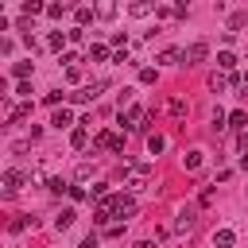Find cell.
I'll use <instances>...</instances> for the list:
<instances>
[{
  "mask_svg": "<svg viewBox=\"0 0 248 248\" xmlns=\"http://www.w3.org/2000/svg\"><path fill=\"white\" fill-rule=\"evenodd\" d=\"M93 16H97V8H85V4H81V8L74 12V19H78V27H89V23H93Z\"/></svg>",
  "mask_w": 248,
  "mask_h": 248,
  "instance_id": "7c38bea8",
  "label": "cell"
},
{
  "mask_svg": "<svg viewBox=\"0 0 248 248\" xmlns=\"http://www.w3.org/2000/svg\"><path fill=\"white\" fill-rule=\"evenodd\" d=\"M198 225V205H182L178 209V221H174V232H190Z\"/></svg>",
  "mask_w": 248,
  "mask_h": 248,
  "instance_id": "5b68a950",
  "label": "cell"
},
{
  "mask_svg": "<svg viewBox=\"0 0 248 248\" xmlns=\"http://www.w3.org/2000/svg\"><path fill=\"white\" fill-rule=\"evenodd\" d=\"M140 81H143V85H151V81H155V70H151V66H143V70H140Z\"/></svg>",
  "mask_w": 248,
  "mask_h": 248,
  "instance_id": "e575fe53",
  "label": "cell"
},
{
  "mask_svg": "<svg viewBox=\"0 0 248 248\" xmlns=\"http://www.w3.org/2000/svg\"><path fill=\"white\" fill-rule=\"evenodd\" d=\"M240 167H244V170H248V155H240Z\"/></svg>",
  "mask_w": 248,
  "mask_h": 248,
  "instance_id": "f35d334b",
  "label": "cell"
},
{
  "mask_svg": "<svg viewBox=\"0 0 248 248\" xmlns=\"http://www.w3.org/2000/svg\"><path fill=\"white\" fill-rule=\"evenodd\" d=\"M89 178H93V163H81L78 167V182H89Z\"/></svg>",
  "mask_w": 248,
  "mask_h": 248,
  "instance_id": "f546056e",
  "label": "cell"
},
{
  "mask_svg": "<svg viewBox=\"0 0 248 248\" xmlns=\"http://www.w3.org/2000/svg\"><path fill=\"white\" fill-rule=\"evenodd\" d=\"M232 244H236V232L232 229H217L213 232V248H232Z\"/></svg>",
  "mask_w": 248,
  "mask_h": 248,
  "instance_id": "9c48e42d",
  "label": "cell"
},
{
  "mask_svg": "<svg viewBox=\"0 0 248 248\" xmlns=\"http://www.w3.org/2000/svg\"><path fill=\"white\" fill-rule=\"evenodd\" d=\"M50 124H54L58 132H62V128H74V112H70L66 105H62V108H54V116H50Z\"/></svg>",
  "mask_w": 248,
  "mask_h": 248,
  "instance_id": "8992f818",
  "label": "cell"
},
{
  "mask_svg": "<svg viewBox=\"0 0 248 248\" xmlns=\"http://www.w3.org/2000/svg\"><path fill=\"white\" fill-rule=\"evenodd\" d=\"M93 147H101V151H124V140H120L116 132H108V128H101V132L93 136Z\"/></svg>",
  "mask_w": 248,
  "mask_h": 248,
  "instance_id": "3957f363",
  "label": "cell"
},
{
  "mask_svg": "<svg viewBox=\"0 0 248 248\" xmlns=\"http://www.w3.org/2000/svg\"><path fill=\"white\" fill-rule=\"evenodd\" d=\"M70 143H74V147L81 151V147L89 143V128H74V132H70Z\"/></svg>",
  "mask_w": 248,
  "mask_h": 248,
  "instance_id": "2e32d148",
  "label": "cell"
},
{
  "mask_svg": "<svg viewBox=\"0 0 248 248\" xmlns=\"http://www.w3.org/2000/svg\"><path fill=\"white\" fill-rule=\"evenodd\" d=\"M66 35H70V43H81V39H85V27H70Z\"/></svg>",
  "mask_w": 248,
  "mask_h": 248,
  "instance_id": "836d02e7",
  "label": "cell"
},
{
  "mask_svg": "<svg viewBox=\"0 0 248 248\" xmlns=\"http://www.w3.org/2000/svg\"><path fill=\"white\" fill-rule=\"evenodd\" d=\"M163 147H167V140H163V136H147V151H151V155H159Z\"/></svg>",
  "mask_w": 248,
  "mask_h": 248,
  "instance_id": "4316f807",
  "label": "cell"
},
{
  "mask_svg": "<svg viewBox=\"0 0 248 248\" xmlns=\"http://www.w3.org/2000/svg\"><path fill=\"white\" fill-rule=\"evenodd\" d=\"M132 4H136V0H132Z\"/></svg>",
  "mask_w": 248,
  "mask_h": 248,
  "instance_id": "60d3db41",
  "label": "cell"
},
{
  "mask_svg": "<svg viewBox=\"0 0 248 248\" xmlns=\"http://www.w3.org/2000/svg\"><path fill=\"white\" fill-rule=\"evenodd\" d=\"M159 62H163V66H182V50H178V46H167V50L159 54Z\"/></svg>",
  "mask_w": 248,
  "mask_h": 248,
  "instance_id": "30bf717a",
  "label": "cell"
},
{
  "mask_svg": "<svg viewBox=\"0 0 248 248\" xmlns=\"http://www.w3.org/2000/svg\"><path fill=\"white\" fill-rule=\"evenodd\" d=\"M101 89H105V81H93V85H81V89H74L66 101H70V105H89V101H97V93H101Z\"/></svg>",
  "mask_w": 248,
  "mask_h": 248,
  "instance_id": "7a4b0ae2",
  "label": "cell"
},
{
  "mask_svg": "<svg viewBox=\"0 0 248 248\" xmlns=\"http://www.w3.org/2000/svg\"><path fill=\"white\" fill-rule=\"evenodd\" d=\"M209 202H213V186H205V190H202V198H198V205H209Z\"/></svg>",
  "mask_w": 248,
  "mask_h": 248,
  "instance_id": "d590c367",
  "label": "cell"
},
{
  "mask_svg": "<svg viewBox=\"0 0 248 248\" xmlns=\"http://www.w3.org/2000/svg\"><path fill=\"white\" fill-rule=\"evenodd\" d=\"M27 225L35 229V217H12V221H8V229H12V232H23Z\"/></svg>",
  "mask_w": 248,
  "mask_h": 248,
  "instance_id": "44dd1931",
  "label": "cell"
},
{
  "mask_svg": "<svg viewBox=\"0 0 248 248\" xmlns=\"http://www.w3.org/2000/svg\"><path fill=\"white\" fill-rule=\"evenodd\" d=\"M136 248H151V240H140V244H136Z\"/></svg>",
  "mask_w": 248,
  "mask_h": 248,
  "instance_id": "74e56055",
  "label": "cell"
},
{
  "mask_svg": "<svg viewBox=\"0 0 248 248\" xmlns=\"http://www.w3.org/2000/svg\"><path fill=\"white\" fill-rule=\"evenodd\" d=\"M229 128H232V132H248V116H244L240 108H236V112H229Z\"/></svg>",
  "mask_w": 248,
  "mask_h": 248,
  "instance_id": "4fadbf2b",
  "label": "cell"
},
{
  "mask_svg": "<svg viewBox=\"0 0 248 248\" xmlns=\"http://www.w3.org/2000/svg\"><path fill=\"white\" fill-rule=\"evenodd\" d=\"M39 12H46L43 0H23V16H39Z\"/></svg>",
  "mask_w": 248,
  "mask_h": 248,
  "instance_id": "cb8c5ba5",
  "label": "cell"
},
{
  "mask_svg": "<svg viewBox=\"0 0 248 248\" xmlns=\"http://www.w3.org/2000/svg\"><path fill=\"white\" fill-rule=\"evenodd\" d=\"M66 97H70V93H62V89H50V93L43 97V105H50V108H58V105H62Z\"/></svg>",
  "mask_w": 248,
  "mask_h": 248,
  "instance_id": "ac0fdd59",
  "label": "cell"
},
{
  "mask_svg": "<svg viewBox=\"0 0 248 248\" xmlns=\"http://www.w3.org/2000/svg\"><path fill=\"white\" fill-rule=\"evenodd\" d=\"M70 225H74V209H62V213L54 217V229L62 232V229H70Z\"/></svg>",
  "mask_w": 248,
  "mask_h": 248,
  "instance_id": "ffe728a7",
  "label": "cell"
},
{
  "mask_svg": "<svg viewBox=\"0 0 248 248\" xmlns=\"http://www.w3.org/2000/svg\"><path fill=\"white\" fill-rule=\"evenodd\" d=\"M97 19H116V0H97Z\"/></svg>",
  "mask_w": 248,
  "mask_h": 248,
  "instance_id": "8fae6325",
  "label": "cell"
},
{
  "mask_svg": "<svg viewBox=\"0 0 248 248\" xmlns=\"http://www.w3.org/2000/svg\"><path fill=\"white\" fill-rule=\"evenodd\" d=\"M19 186H23V170H4V194L12 198Z\"/></svg>",
  "mask_w": 248,
  "mask_h": 248,
  "instance_id": "52a82bcc",
  "label": "cell"
},
{
  "mask_svg": "<svg viewBox=\"0 0 248 248\" xmlns=\"http://www.w3.org/2000/svg\"><path fill=\"white\" fill-rule=\"evenodd\" d=\"M31 70H35V66H31V58H27V62H16V66H12V78L27 81V78H31Z\"/></svg>",
  "mask_w": 248,
  "mask_h": 248,
  "instance_id": "9a60e30c",
  "label": "cell"
},
{
  "mask_svg": "<svg viewBox=\"0 0 248 248\" xmlns=\"http://www.w3.org/2000/svg\"><path fill=\"white\" fill-rule=\"evenodd\" d=\"M112 46H116V50H128V35L116 31V35H112Z\"/></svg>",
  "mask_w": 248,
  "mask_h": 248,
  "instance_id": "4dcf8cb0",
  "label": "cell"
},
{
  "mask_svg": "<svg viewBox=\"0 0 248 248\" xmlns=\"http://www.w3.org/2000/svg\"><path fill=\"white\" fill-rule=\"evenodd\" d=\"M132 16H136V19L151 16V0H136V4H132Z\"/></svg>",
  "mask_w": 248,
  "mask_h": 248,
  "instance_id": "7402d4cb",
  "label": "cell"
},
{
  "mask_svg": "<svg viewBox=\"0 0 248 248\" xmlns=\"http://www.w3.org/2000/svg\"><path fill=\"white\" fill-rule=\"evenodd\" d=\"M244 23H248V16H244V12H236V16H229V35H232V31H240Z\"/></svg>",
  "mask_w": 248,
  "mask_h": 248,
  "instance_id": "d4e9b609",
  "label": "cell"
},
{
  "mask_svg": "<svg viewBox=\"0 0 248 248\" xmlns=\"http://www.w3.org/2000/svg\"><path fill=\"white\" fill-rule=\"evenodd\" d=\"M205 54H209V43L198 39V43H190V46L182 50V62H186V66H198V62H205Z\"/></svg>",
  "mask_w": 248,
  "mask_h": 248,
  "instance_id": "277c9868",
  "label": "cell"
},
{
  "mask_svg": "<svg viewBox=\"0 0 248 248\" xmlns=\"http://www.w3.org/2000/svg\"><path fill=\"white\" fill-rule=\"evenodd\" d=\"M46 186H50V194H70V182H62V178H50Z\"/></svg>",
  "mask_w": 248,
  "mask_h": 248,
  "instance_id": "f1b7e54d",
  "label": "cell"
},
{
  "mask_svg": "<svg viewBox=\"0 0 248 248\" xmlns=\"http://www.w3.org/2000/svg\"><path fill=\"white\" fill-rule=\"evenodd\" d=\"M66 8H70V4H58V0H54V4H46V16H50V19H62Z\"/></svg>",
  "mask_w": 248,
  "mask_h": 248,
  "instance_id": "83f0119b",
  "label": "cell"
},
{
  "mask_svg": "<svg viewBox=\"0 0 248 248\" xmlns=\"http://www.w3.org/2000/svg\"><path fill=\"white\" fill-rule=\"evenodd\" d=\"M155 16H159V19H170V16H178V8H163V4H159V8H155Z\"/></svg>",
  "mask_w": 248,
  "mask_h": 248,
  "instance_id": "d6a6232c",
  "label": "cell"
},
{
  "mask_svg": "<svg viewBox=\"0 0 248 248\" xmlns=\"http://www.w3.org/2000/svg\"><path fill=\"white\" fill-rule=\"evenodd\" d=\"M62 62H66V70H70V66H81V54H74V50H66V54H62Z\"/></svg>",
  "mask_w": 248,
  "mask_h": 248,
  "instance_id": "1f68e13d",
  "label": "cell"
},
{
  "mask_svg": "<svg viewBox=\"0 0 248 248\" xmlns=\"http://www.w3.org/2000/svg\"><path fill=\"white\" fill-rule=\"evenodd\" d=\"M225 85H229V78H225V74H209V89H213V93H221Z\"/></svg>",
  "mask_w": 248,
  "mask_h": 248,
  "instance_id": "484cf974",
  "label": "cell"
},
{
  "mask_svg": "<svg viewBox=\"0 0 248 248\" xmlns=\"http://www.w3.org/2000/svg\"><path fill=\"white\" fill-rule=\"evenodd\" d=\"M244 85H248V74H244Z\"/></svg>",
  "mask_w": 248,
  "mask_h": 248,
  "instance_id": "ab89813d",
  "label": "cell"
},
{
  "mask_svg": "<svg viewBox=\"0 0 248 248\" xmlns=\"http://www.w3.org/2000/svg\"><path fill=\"white\" fill-rule=\"evenodd\" d=\"M174 8H178V16H182V12L190 8V0H174Z\"/></svg>",
  "mask_w": 248,
  "mask_h": 248,
  "instance_id": "8d00e7d4",
  "label": "cell"
},
{
  "mask_svg": "<svg viewBox=\"0 0 248 248\" xmlns=\"http://www.w3.org/2000/svg\"><path fill=\"white\" fill-rule=\"evenodd\" d=\"M217 66L232 74V70H236V54H232V50H221V54H217Z\"/></svg>",
  "mask_w": 248,
  "mask_h": 248,
  "instance_id": "5bb4252c",
  "label": "cell"
},
{
  "mask_svg": "<svg viewBox=\"0 0 248 248\" xmlns=\"http://www.w3.org/2000/svg\"><path fill=\"white\" fill-rule=\"evenodd\" d=\"M182 167H186V170H198V167H202V151H186V155H182Z\"/></svg>",
  "mask_w": 248,
  "mask_h": 248,
  "instance_id": "d6986e66",
  "label": "cell"
},
{
  "mask_svg": "<svg viewBox=\"0 0 248 248\" xmlns=\"http://www.w3.org/2000/svg\"><path fill=\"white\" fill-rule=\"evenodd\" d=\"M66 39H70V35H62V31H50V35H46V46H50V50H62V43H66Z\"/></svg>",
  "mask_w": 248,
  "mask_h": 248,
  "instance_id": "603a6c76",
  "label": "cell"
},
{
  "mask_svg": "<svg viewBox=\"0 0 248 248\" xmlns=\"http://www.w3.org/2000/svg\"><path fill=\"white\" fill-rule=\"evenodd\" d=\"M105 58H108V46L105 43H93L89 46V62H105Z\"/></svg>",
  "mask_w": 248,
  "mask_h": 248,
  "instance_id": "e0dca14e",
  "label": "cell"
},
{
  "mask_svg": "<svg viewBox=\"0 0 248 248\" xmlns=\"http://www.w3.org/2000/svg\"><path fill=\"white\" fill-rule=\"evenodd\" d=\"M163 108H167V116H170V120H182V116H186V101H182V97H170Z\"/></svg>",
  "mask_w": 248,
  "mask_h": 248,
  "instance_id": "ba28073f",
  "label": "cell"
},
{
  "mask_svg": "<svg viewBox=\"0 0 248 248\" xmlns=\"http://www.w3.org/2000/svg\"><path fill=\"white\" fill-rule=\"evenodd\" d=\"M147 182H151V167H147V163H132L128 174H124V186L140 190V186H147Z\"/></svg>",
  "mask_w": 248,
  "mask_h": 248,
  "instance_id": "6da1fadb",
  "label": "cell"
}]
</instances>
